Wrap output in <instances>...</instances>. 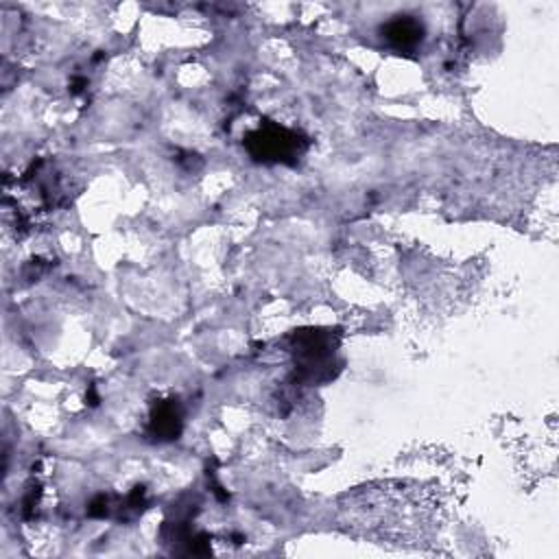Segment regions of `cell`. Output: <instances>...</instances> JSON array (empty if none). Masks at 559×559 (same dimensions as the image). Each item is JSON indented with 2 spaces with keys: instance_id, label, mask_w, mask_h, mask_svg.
Masks as SVG:
<instances>
[{
  "instance_id": "obj_1",
  "label": "cell",
  "mask_w": 559,
  "mask_h": 559,
  "mask_svg": "<svg viewBox=\"0 0 559 559\" xmlns=\"http://www.w3.org/2000/svg\"><path fill=\"white\" fill-rule=\"evenodd\" d=\"M336 522L373 544L424 546L441 526V500L417 480H373L338 498Z\"/></svg>"
},
{
  "instance_id": "obj_2",
  "label": "cell",
  "mask_w": 559,
  "mask_h": 559,
  "mask_svg": "<svg viewBox=\"0 0 559 559\" xmlns=\"http://www.w3.org/2000/svg\"><path fill=\"white\" fill-rule=\"evenodd\" d=\"M341 334L330 328H301L290 336V354L299 380L317 384L332 380L341 367Z\"/></svg>"
},
{
  "instance_id": "obj_3",
  "label": "cell",
  "mask_w": 559,
  "mask_h": 559,
  "mask_svg": "<svg viewBox=\"0 0 559 559\" xmlns=\"http://www.w3.org/2000/svg\"><path fill=\"white\" fill-rule=\"evenodd\" d=\"M245 148L251 159L262 164H297L308 151V138L290 127L273 120L260 122L245 135Z\"/></svg>"
},
{
  "instance_id": "obj_4",
  "label": "cell",
  "mask_w": 559,
  "mask_h": 559,
  "mask_svg": "<svg viewBox=\"0 0 559 559\" xmlns=\"http://www.w3.org/2000/svg\"><path fill=\"white\" fill-rule=\"evenodd\" d=\"M183 430V408L177 397L155 400L148 408L144 435L155 443L175 441Z\"/></svg>"
},
{
  "instance_id": "obj_5",
  "label": "cell",
  "mask_w": 559,
  "mask_h": 559,
  "mask_svg": "<svg viewBox=\"0 0 559 559\" xmlns=\"http://www.w3.org/2000/svg\"><path fill=\"white\" fill-rule=\"evenodd\" d=\"M382 37L395 50H413L424 37V26L413 15H395L382 26Z\"/></svg>"
},
{
  "instance_id": "obj_6",
  "label": "cell",
  "mask_w": 559,
  "mask_h": 559,
  "mask_svg": "<svg viewBox=\"0 0 559 559\" xmlns=\"http://www.w3.org/2000/svg\"><path fill=\"white\" fill-rule=\"evenodd\" d=\"M70 85H72V94H79V92L87 85V81H85V79H81V76H76V79H72V83H70Z\"/></svg>"
}]
</instances>
